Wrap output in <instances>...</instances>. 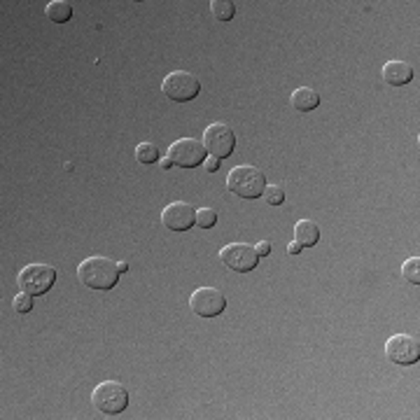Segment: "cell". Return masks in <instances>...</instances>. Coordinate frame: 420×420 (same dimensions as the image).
Returning <instances> with one entry per match:
<instances>
[{"label":"cell","instance_id":"277c9868","mask_svg":"<svg viewBox=\"0 0 420 420\" xmlns=\"http://www.w3.org/2000/svg\"><path fill=\"white\" fill-rule=\"evenodd\" d=\"M161 91H163V96L170 98V101L187 103V101H191V98L198 96V91H201V82H198L196 75L187 73V70H173L170 75L163 77Z\"/></svg>","mask_w":420,"mask_h":420},{"label":"cell","instance_id":"e0dca14e","mask_svg":"<svg viewBox=\"0 0 420 420\" xmlns=\"http://www.w3.org/2000/svg\"><path fill=\"white\" fill-rule=\"evenodd\" d=\"M136 159L140 163H154L159 161V147L154 145V142H140V145H136Z\"/></svg>","mask_w":420,"mask_h":420},{"label":"cell","instance_id":"7a4b0ae2","mask_svg":"<svg viewBox=\"0 0 420 420\" xmlns=\"http://www.w3.org/2000/svg\"><path fill=\"white\" fill-rule=\"evenodd\" d=\"M91 404H94L98 414L117 416L129 407V390L119 381H103L91 393Z\"/></svg>","mask_w":420,"mask_h":420},{"label":"cell","instance_id":"2e32d148","mask_svg":"<svg viewBox=\"0 0 420 420\" xmlns=\"http://www.w3.org/2000/svg\"><path fill=\"white\" fill-rule=\"evenodd\" d=\"M210 12H212V17H215L217 21H231L233 14H236V5H233L231 0H229V3H226V0H212Z\"/></svg>","mask_w":420,"mask_h":420},{"label":"cell","instance_id":"484cf974","mask_svg":"<svg viewBox=\"0 0 420 420\" xmlns=\"http://www.w3.org/2000/svg\"><path fill=\"white\" fill-rule=\"evenodd\" d=\"M117 271L126 273V271H129V264H126V262H117Z\"/></svg>","mask_w":420,"mask_h":420},{"label":"cell","instance_id":"d4e9b609","mask_svg":"<svg viewBox=\"0 0 420 420\" xmlns=\"http://www.w3.org/2000/svg\"><path fill=\"white\" fill-rule=\"evenodd\" d=\"M159 166H161L163 170H168L170 166H173V161H170L168 156H161V159H159Z\"/></svg>","mask_w":420,"mask_h":420},{"label":"cell","instance_id":"ac0fdd59","mask_svg":"<svg viewBox=\"0 0 420 420\" xmlns=\"http://www.w3.org/2000/svg\"><path fill=\"white\" fill-rule=\"evenodd\" d=\"M404 280L411 285H420V257H409L402 266Z\"/></svg>","mask_w":420,"mask_h":420},{"label":"cell","instance_id":"7c38bea8","mask_svg":"<svg viewBox=\"0 0 420 420\" xmlns=\"http://www.w3.org/2000/svg\"><path fill=\"white\" fill-rule=\"evenodd\" d=\"M381 75L390 87H402V84H409L414 80V68L404 61H388L386 66H383Z\"/></svg>","mask_w":420,"mask_h":420},{"label":"cell","instance_id":"30bf717a","mask_svg":"<svg viewBox=\"0 0 420 420\" xmlns=\"http://www.w3.org/2000/svg\"><path fill=\"white\" fill-rule=\"evenodd\" d=\"M205 154L208 152H205L203 142H198L194 138H180L168 147L166 156L180 168H194L205 161Z\"/></svg>","mask_w":420,"mask_h":420},{"label":"cell","instance_id":"52a82bcc","mask_svg":"<svg viewBox=\"0 0 420 420\" xmlns=\"http://www.w3.org/2000/svg\"><path fill=\"white\" fill-rule=\"evenodd\" d=\"M386 358L393 362V365H402V367L416 365L420 360L418 339L411 337V334H395V337H390L386 344Z\"/></svg>","mask_w":420,"mask_h":420},{"label":"cell","instance_id":"ba28073f","mask_svg":"<svg viewBox=\"0 0 420 420\" xmlns=\"http://www.w3.org/2000/svg\"><path fill=\"white\" fill-rule=\"evenodd\" d=\"M189 306L198 318H217L226 309V297L217 287H198L191 292Z\"/></svg>","mask_w":420,"mask_h":420},{"label":"cell","instance_id":"603a6c76","mask_svg":"<svg viewBox=\"0 0 420 420\" xmlns=\"http://www.w3.org/2000/svg\"><path fill=\"white\" fill-rule=\"evenodd\" d=\"M203 163H205V168H208V173H215V170L219 168V159H215V156H208Z\"/></svg>","mask_w":420,"mask_h":420},{"label":"cell","instance_id":"9a60e30c","mask_svg":"<svg viewBox=\"0 0 420 420\" xmlns=\"http://www.w3.org/2000/svg\"><path fill=\"white\" fill-rule=\"evenodd\" d=\"M45 14L54 24H66V21L73 19V5H70L68 0H52V3L45 7Z\"/></svg>","mask_w":420,"mask_h":420},{"label":"cell","instance_id":"5b68a950","mask_svg":"<svg viewBox=\"0 0 420 420\" xmlns=\"http://www.w3.org/2000/svg\"><path fill=\"white\" fill-rule=\"evenodd\" d=\"M17 283L21 292H28V294H47L52 290V285L56 283V271L54 266L49 264H28L24 266V271L17 276Z\"/></svg>","mask_w":420,"mask_h":420},{"label":"cell","instance_id":"4fadbf2b","mask_svg":"<svg viewBox=\"0 0 420 420\" xmlns=\"http://www.w3.org/2000/svg\"><path fill=\"white\" fill-rule=\"evenodd\" d=\"M320 94L316 89H311V87H299V89H294L292 91V96H290V103H292V108H294L297 112H311V110H316V108H320Z\"/></svg>","mask_w":420,"mask_h":420},{"label":"cell","instance_id":"44dd1931","mask_svg":"<svg viewBox=\"0 0 420 420\" xmlns=\"http://www.w3.org/2000/svg\"><path fill=\"white\" fill-rule=\"evenodd\" d=\"M12 306L17 313H31L33 311V294H28V292H19V294L14 297Z\"/></svg>","mask_w":420,"mask_h":420},{"label":"cell","instance_id":"8992f818","mask_svg":"<svg viewBox=\"0 0 420 420\" xmlns=\"http://www.w3.org/2000/svg\"><path fill=\"white\" fill-rule=\"evenodd\" d=\"M203 147H205V152L219 161L226 159V156H231L233 147H236V136H233L231 126H226L222 122L210 124L208 129L203 131Z\"/></svg>","mask_w":420,"mask_h":420},{"label":"cell","instance_id":"d6986e66","mask_svg":"<svg viewBox=\"0 0 420 420\" xmlns=\"http://www.w3.org/2000/svg\"><path fill=\"white\" fill-rule=\"evenodd\" d=\"M217 222V212L212 208H198L196 210V224L203 226V229H212Z\"/></svg>","mask_w":420,"mask_h":420},{"label":"cell","instance_id":"5bb4252c","mask_svg":"<svg viewBox=\"0 0 420 420\" xmlns=\"http://www.w3.org/2000/svg\"><path fill=\"white\" fill-rule=\"evenodd\" d=\"M294 241L302 248H313L320 241V226L313 219H299L294 224Z\"/></svg>","mask_w":420,"mask_h":420},{"label":"cell","instance_id":"6da1fadb","mask_svg":"<svg viewBox=\"0 0 420 420\" xmlns=\"http://www.w3.org/2000/svg\"><path fill=\"white\" fill-rule=\"evenodd\" d=\"M77 278L89 290H112L119 280L117 262L101 257V255L87 257L77 266Z\"/></svg>","mask_w":420,"mask_h":420},{"label":"cell","instance_id":"7402d4cb","mask_svg":"<svg viewBox=\"0 0 420 420\" xmlns=\"http://www.w3.org/2000/svg\"><path fill=\"white\" fill-rule=\"evenodd\" d=\"M255 250H257L259 257H266V255L271 252V243H269V241H259V243L255 245Z\"/></svg>","mask_w":420,"mask_h":420},{"label":"cell","instance_id":"3957f363","mask_svg":"<svg viewBox=\"0 0 420 420\" xmlns=\"http://www.w3.org/2000/svg\"><path fill=\"white\" fill-rule=\"evenodd\" d=\"M226 187L241 198H259L266 189V175L255 166H233L226 177Z\"/></svg>","mask_w":420,"mask_h":420},{"label":"cell","instance_id":"ffe728a7","mask_svg":"<svg viewBox=\"0 0 420 420\" xmlns=\"http://www.w3.org/2000/svg\"><path fill=\"white\" fill-rule=\"evenodd\" d=\"M262 196H266L269 205H283L285 203V191H283L280 184H266V189Z\"/></svg>","mask_w":420,"mask_h":420},{"label":"cell","instance_id":"cb8c5ba5","mask_svg":"<svg viewBox=\"0 0 420 420\" xmlns=\"http://www.w3.org/2000/svg\"><path fill=\"white\" fill-rule=\"evenodd\" d=\"M302 250H304V248L299 245L297 241H294V243H290V245H287V252H290V255H299V252H302Z\"/></svg>","mask_w":420,"mask_h":420},{"label":"cell","instance_id":"9c48e42d","mask_svg":"<svg viewBox=\"0 0 420 420\" xmlns=\"http://www.w3.org/2000/svg\"><path fill=\"white\" fill-rule=\"evenodd\" d=\"M219 259H222V264L226 269H231V271L248 273L257 266L259 255L252 245H248V243H229L219 250Z\"/></svg>","mask_w":420,"mask_h":420},{"label":"cell","instance_id":"8fae6325","mask_svg":"<svg viewBox=\"0 0 420 420\" xmlns=\"http://www.w3.org/2000/svg\"><path fill=\"white\" fill-rule=\"evenodd\" d=\"M161 222L170 231H187L196 222V208L191 203L173 201L161 212Z\"/></svg>","mask_w":420,"mask_h":420}]
</instances>
